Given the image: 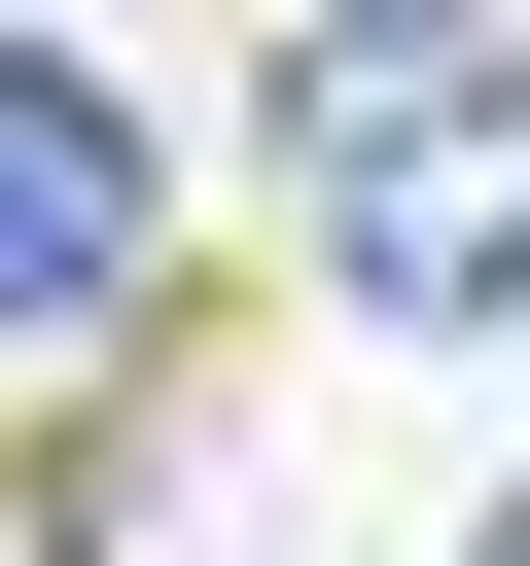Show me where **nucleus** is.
I'll list each match as a JSON object with an SVG mask.
<instances>
[{"label": "nucleus", "instance_id": "nucleus-2", "mask_svg": "<svg viewBox=\"0 0 530 566\" xmlns=\"http://www.w3.org/2000/svg\"><path fill=\"white\" fill-rule=\"evenodd\" d=\"M177 248V142H141V71L106 35H0V318H106Z\"/></svg>", "mask_w": 530, "mask_h": 566}, {"label": "nucleus", "instance_id": "nucleus-3", "mask_svg": "<svg viewBox=\"0 0 530 566\" xmlns=\"http://www.w3.org/2000/svg\"><path fill=\"white\" fill-rule=\"evenodd\" d=\"M495 354H530V283H495Z\"/></svg>", "mask_w": 530, "mask_h": 566}, {"label": "nucleus", "instance_id": "nucleus-4", "mask_svg": "<svg viewBox=\"0 0 530 566\" xmlns=\"http://www.w3.org/2000/svg\"><path fill=\"white\" fill-rule=\"evenodd\" d=\"M495 566H530V531H495Z\"/></svg>", "mask_w": 530, "mask_h": 566}, {"label": "nucleus", "instance_id": "nucleus-1", "mask_svg": "<svg viewBox=\"0 0 530 566\" xmlns=\"http://www.w3.org/2000/svg\"><path fill=\"white\" fill-rule=\"evenodd\" d=\"M283 212H318L353 318L495 354V283H530V35H283Z\"/></svg>", "mask_w": 530, "mask_h": 566}]
</instances>
